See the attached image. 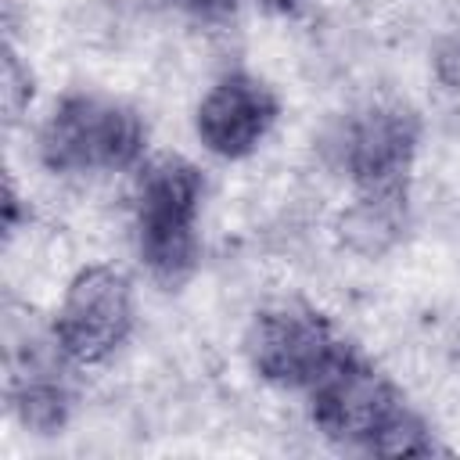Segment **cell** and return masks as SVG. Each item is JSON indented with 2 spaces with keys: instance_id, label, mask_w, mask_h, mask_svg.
<instances>
[{
  "instance_id": "9",
  "label": "cell",
  "mask_w": 460,
  "mask_h": 460,
  "mask_svg": "<svg viewBox=\"0 0 460 460\" xmlns=\"http://www.w3.org/2000/svg\"><path fill=\"white\" fill-rule=\"evenodd\" d=\"M32 97V86H29V75L22 72V65H18V54L14 50H7L4 54V101H7V111H11V119L22 111V104Z\"/></svg>"
},
{
  "instance_id": "8",
  "label": "cell",
  "mask_w": 460,
  "mask_h": 460,
  "mask_svg": "<svg viewBox=\"0 0 460 460\" xmlns=\"http://www.w3.org/2000/svg\"><path fill=\"white\" fill-rule=\"evenodd\" d=\"M14 410L18 417L36 428V431H54L65 424L68 417V395L58 381L50 377H29L22 381V388L14 392Z\"/></svg>"
},
{
  "instance_id": "5",
  "label": "cell",
  "mask_w": 460,
  "mask_h": 460,
  "mask_svg": "<svg viewBox=\"0 0 460 460\" xmlns=\"http://www.w3.org/2000/svg\"><path fill=\"white\" fill-rule=\"evenodd\" d=\"M129 327L133 295L126 277L108 266H90L75 273L54 323L61 352L75 363H101L126 341Z\"/></svg>"
},
{
  "instance_id": "6",
  "label": "cell",
  "mask_w": 460,
  "mask_h": 460,
  "mask_svg": "<svg viewBox=\"0 0 460 460\" xmlns=\"http://www.w3.org/2000/svg\"><path fill=\"white\" fill-rule=\"evenodd\" d=\"M417 144V119L402 108H370L345 126L341 162L363 198L402 201V180Z\"/></svg>"
},
{
  "instance_id": "7",
  "label": "cell",
  "mask_w": 460,
  "mask_h": 460,
  "mask_svg": "<svg viewBox=\"0 0 460 460\" xmlns=\"http://www.w3.org/2000/svg\"><path fill=\"white\" fill-rule=\"evenodd\" d=\"M277 119V97L266 83L234 72L219 79L198 108V137L223 158H241L259 147Z\"/></svg>"
},
{
  "instance_id": "1",
  "label": "cell",
  "mask_w": 460,
  "mask_h": 460,
  "mask_svg": "<svg viewBox=\"0 0 460 460\" xmlns=\"http://www.w3.org/2000/svg\"><path fill=\"white\" fill-rule=\"evenodd\" d=\"M309 402L316 428L341 446L381 456H424L435 449L402 395L352 349L309 388Z\"/></svg>"
},
{
  "instance_id": "10",
  "label": "cell",
  "mask_w": 460,
  "mask_h": 460,
  "mask_svg": "<svg viewBox=\"0 0 460 460\" xmlns=\"http://www.w3.org/2000/svg\"><path fill=\"white\" fill-rule=\"evenodd\" d=\"M180 11L194 14V18H205V22H216V18H226L234 11L237 0H172Z\"/></svg>"
},
{
  "instance_id": "3",
  "label": "cell",
  "mask_w": 460,
  "mask_h": 460,
  "mask_svg": "<svg viewBox=\"0 0 460 460\" xmlns=\"http://www.w3.org/2000/svg\"><path fill=\"white\" fill-rule=\"evenodd\" d=\"M144 151L140 119L104 97H68L54 108L40 133V155L54 172L126 169Z\"/></svg>"
},
{
  "instance_id": "2",
  "label": "cell",
  "mask_w": 460,
  "mask_h": 460,
  "mask_svg": "<svg viewBox=\"0 0 460 460\" xmlns=\"http://www.w3.org/2000/svg\"><path fill=\"white\" fill-rule=\"evenodd\" d=\"M198 201H201V172L165 155L151 162L137 187V244L147 270L165 280L180 284L198 255Z\"/></svg>"
},
{
  "instance_id": "4",
  "label": "cell",
  "mask_w": 460,
  "mask_h": 460,
  "mask_svg": "<svg viewBox=\"0 0 460 460\" xmlns=\"http://www.w3.org/2000/svg\"><path fill=\"white\" fill-rule=\"evenodd\" d=\"M345 352L349 345L334 334V327L320 313L298 305L266 309L248 334L252 367L266 381L302 392H309Z\"/></svg>"
}]
</instances>
